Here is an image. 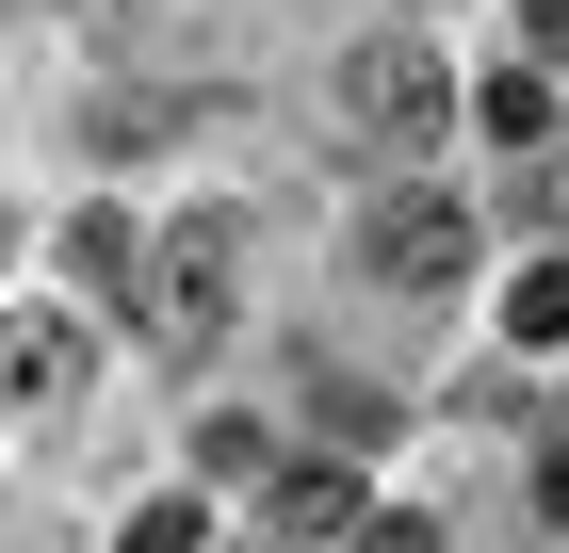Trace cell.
Returning a JSON list of instances; mask_svg holds the SVG:
<instances>
[{
  "mask_svg": "<svg viewBox=\"0 0 569 553\" xmlns=\"http://www.w3.org/2000/svg\"><path fill=\"white\" fill-rule=\"evenodd\" d=\"M49 407H82V342H66V309H17V424H49Z\"/></svg>",
  "mask_w": 569,
  "mask_h": 553,
  "instance_id": "cell-5",
  "label": "cell"
},
{
  "mask_svg": "<svg viewBox=\"0 0 569 553\" xmlns=\"http://www.w3.org/2000/svg\"><path fill=\"white\" fill-rule=\"evenodd\" d=\"M358 521H375L358 456H293V472H277V537H358Z\"/></svg>",
  "mask_w": 569,
  "mask_h": 553,
  "instance_id": "cell-4",
  "label": "cell"
},
{
  "mask_svg": "<svg viewBox=\"0 0 569 553\" xmlns=\"http://www.w3.org/2000/svg\"><path fill=\"white\" fill-rule=\"evenodd\" d=\"M472 196H375V213H358V260H375V277H391V294H456V277H472Z\"/></svg>",
  "mask_w": 569,
  "mask_h": 553,
  "instance_id": "cell-2",
  "label": "cell"
},
{
  "mask_svg": "<svg viewBox=\"0 0 569 553\" xmlns=\"http://www.w3.org/2000/svg\"><path fill=\"white\" fill-rule=\"evenodd\" d=\"M342 553H456V537H439V521H407V505H375V521H358Z\"/></svg>",
  "mask_w": 569,
  "mask_h": 553,
  "instance_id": "cell-8",
  "label": "cell"
},
{
  "mask_svg": "<svg viewBox=\"0 0 569 553\" xmlns=\"http://www.w3.org/2000/svg\"><path fill=\"white\" fill-rule=\"evenodd\" d=\"M521 33H537V66H569V0H521Z\"/></svg>",
  "mask_w": 569,
  "mask_h": 553,
  "instance_id": "cell-9",
  "label": "cell"
},
{
  "mask_svg": "<svg viewBox=\"0 0 569 553\" xmlns=\"http://www.w3.org/2000/svg\"><path fill=\"white\" fill-rule=\"evenodd\" d=\"M505 342H537V358H553V342H569V260H537L521 294H505Z\"/></svg>",
  "mask_w": 569,
  "mask_h": 553,
  "instance_id": "cell-6",
  "label": "cell"
},
{
  "mask_svg": "<svg viewBox=\"0 0 569 553\" xmlns=\"http://www.w3.org/2000/svg\"><path fill=\"white\" fill-rule=\"evenodd\" d=\"M342 130H375V147H439V130H456V66H439L423 33H358V49H342Z\"/></svg>",
  "mask_w": 569,
  "mask_h": 553,
  "instance_id": "cell-1",
  "label": "cell"
},
{
  "mask_svg": "<svg viewBox=\"0 0 569 553\" xmlns=\"http://www.w3.org/2000/svg\"><path fill=\"white\" fill-rule=\"evenodd\" d=\"M114 553H196V488H163V505H131V537Z\"/></svg>",
  "mask_w": 569,
  "mask_h": 553,
  "instance_id": "cell-7",
  "label": "cell"
},
{
  "mask_svg": "<svg viewBox=\"0 0 569 553\" xmlns=\"http://www.w3.org/2000/svg\"><path fill=\"white\" fill-rule=\"evenodd\" d=\"M147 342H179V358H212V342H228V228H212V213L147 260Z\"/></svg>",
  "mask_w": 569,
  "mask_h": 553,
  "instance_id": "cell-3",
  "label": "cell"
}]
</instances>
